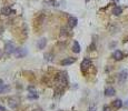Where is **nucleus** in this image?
I'll return each mask as SVG.
<instances>
[{"label":"nucleus","instance_id":"nucleus-15","mask_svg":"<svg viewBox=\"0 0 128 111\" xmlns=\"http://www.w3.org/2000/svg\"><path fill=\"white\" fill-rule=\"evenodd\" d=\"M103 110H104V111H110V108H109L108 106H105V107H104Z\"/></svg>","mask_w":128,"mask_h":111},{"label":"nucleus","instance_id":"nucleus-11","mask_svg":"<svg viewBox=\"0 0 128 111\" xmlns=\"http://www.w3.org/2000/svg\"><path fill=\"white\" fill-rule=\"evenodd\" d=\"M127 75H128V73L126 72V71H121L120 74H119V82H120V83L125 82V80H126V78H127Z\"/></svg>","mask_w":128,"mask_h":111},{"label":"nucleus","instance_id":"nucleus-18","mask_svg":"<svg viewBox=\"0 0 128 111\" xmlns=\"http://www.w3.org/2000/svg\"><path fill=\"white\" fill-rule=\"evenodd\" d=\"M0 111H6V109L3 107H0Z\"/></svg>","mask_w":128,"mask_h":111},{"label":"nucleus","instance_id":"nucleus-21","mask_svg":"<svg viewBox=\"0 0 128 111\" xmlns=\"http://www.w3.org/2000/svg\"><path fill=\"white\" fill-rule=\"evenodd\" d=\"M85 1H89V0H85Z\"/></svg>","mask_w":128,"mask_h":111},{"label":"nucleus","instance_id":"nucleus-2","mask_svg":"<svg viewBox=\"0 0 128 111\" xmlns=\"http://www.w3.org/2000/svg\"><path fill=\"white\" fill-rule=\"evenodd\" d=\"M15 53H16L17 58H22V57H25V56L27 55V51H26L25 49H22V48H19V49H16Z\"/></svg>","mask_w":128,"mask_h":111},{"label":"nucleus","instance_id":"nucleus-9","mask_svg":"<svg viewBox=\"0 0 128 111\" xmlns=\"http://www.w3.org/2000/svg\"><path fill=\"white\" fill-rule=\"evenodd\" d=\"M72 51H74L75 53H79V52H80V44H79L77 41H75L74 44H72Z\"/></svg>","mask_w":128,"mask_h":111},{"label":"nucleus","instance_id":"nucleus-13","mask_svg":"<svg viewBox=\"0 0 128 111\" xmlns=\"http://www.w3.org/2000/svg\"><path fill=\"white\" fill-rule=\"evenodd\" d=\"M121 12H123V9H121L120 7H115L114 10H112V13H114L115 16H119Z\"/></svg>","mask_w":128,"mask_h":111},{"label":"nucleus","instance_id":"nucleus-7","mask_svg":"<svg viewBox=\"0 0 128 111\" xmlns=\"http://www.w3.org/2000/svg\"><path fill=\"white\" fill-rule=\"evenodd\" d=\"M46 44H47V40L43 38V39H40L38 41V43H37V48L38 49H43L46 47Z\"/></svg>","mask_w":128,"mask_h":111},{"label":"nucleus","instance_id":"nucleus-14","mask_svg":"<svg viewBox=\"0 0 128 111\" xmlns=\"http://www.w3.org/2000/svg\"><path fill=\"white\" fill-rule=\"evenodd\" d=\"M7 90H9V87H8V86H5V84H3V86L1 87V89H0V92L3 93V92H6Z\"/></svg>","mask_w":128,"mask_h":111},{"label":"nucleus","instance_id":"nucleus-10","mask_svg":"<svg viewBox=\"0 0 128 111\" xmlns=\"http://www.w3.org/2000/svg\"><path fill=\"white\" fill-rule=\"evenodd\" d=\"M68 23H69V27L74 28V27L77 26V19L75 17H69V20H68Z\"/></svg>","mask_w":128,"mask_h":111},{"label":"nucleus","instance_id":"nucleus-6","mask_svg":"<svg viewBox=\"0 0 128 111\" xmlns=\"http://www.w3.org/2000/svg\"><path fill=\"white\" fill-rule=\"evenodd\" d=\"M115 89L114 88H111V87H109V88H107L105 90V95L106 97H111V95H114L115 94Z\"/></svg>","mask_w":128,"mask_h":111},{"label":"nucleus","instance_id":"nucleus-20","mask_svg":"<svg viewBox=\"0 0 128 111\" xmlns=\"http://www.w3.org/2000/svg\"><path fill=\"white\" fill-rule=\"evenodd\" d=\"M125 106H126V107H128V100H127V101H126V103H125Z\"/></svg>","mask_w":128,"mask_h":111},{"label":"nucleus","instance_id":"nucleus-16","mask_svg":"<svg viewBox=\"0 0 128 111\" xmlns=\"http://www.w3.org/2000/svg\"><path fill=\"white\" fill-rule=\"evenodd\" d=\"M89 111H96V109H95V107H90Z\"/></svg>","mask_w":128,"mask_h":111},{"label":"nucleus","instance_id":"nucleus-4","mask_svg":"<svg viewBox=\"0 0 128 111\" xmlns=\"http://www.w3.org/2000/svg\"><path fill=\"white\" fill-rule=\"evenodd\" d=\"M74 62H75V59H74V58H67V59L61 60L60 64H61V66H68V64H72Z\"/></svg>","mask_w":128,"mask_h":111},{"label":"nucleus","instance_id":"nucleus-19","mask_svg":"<svg viewBox=\"0 0 128 111\" xmlns=\"http://www.w3.org/2000/svg\"><path fill=\"white\" fill-rule=\"evenodd\" d=\"M34 111H43V110H41V109H35Z\"/></svg>","mask_w":128,"mask_h":111},{"label":"nucleus","instance_id":"nucleus-5","mask_svg":"<svg viewBox=\"0 0 128 111\" xmlns=\"http://www.w3.org/2000/svg\"><path fill=\"white\" fill-rule=\"evenodd\" d=\"M1 13L5 16H9V15H11V13H15V11L12 10L11 8H9V7H5V8H2V10H1Z\"/></svg>","mask_w":128,"mask_h":111},{"label":"nucleus","instance_id":"nucleus-17","mask_svg":"<svg viewBox=\"0 0 128 111\" xmlns=\"http://www.w3.org/2000/svg\"><path fill=\"white\" fill-rule=\"evenodd\" d=\"M2 83H3V82H2V80H0V89H1V87H2V86H3V84H2Z\"/></svg>","mask_w":128,"mask_h":111},{"label":"nucleus","instance_id":"nucleus-8","mask_svg":"<svg viewBox=\"0 0 128 111\" xmlns=\"http://www.w3.org/2000/svg\"><path fill=\"white\" fill-rule=\"evenodd\" d=\"M114 58H115L116 60H118V61H119V60H121V59L124 58L123 52H121L120 50H116V51L114 52Z\"/></svg>","mask_w":128,"mask_h":111},{"label":"nucleus","instance_id":"nucleus-1","mask_svg":"<svg viewBox=\"0 0 128 111\" xmlns=\"http://www.w3.org/2000/svg\"><path fill=\"white\" fill-rule=\"evenodd\" d=\"M90 66H91V62H90V60L89 59H85V60H83V62H81V64H80V68H81V71L83 72H85L87 69H89L90 68Z\"/></svg>","mask_w":128,"mask_h":111},{"label":"nucleus","instance_id":"nucleus-12","mask_svg":"<svg viewBox=\"0 0 128 111\" xmlns=\"http://www.w3.org/2000/svg\"><path fill=\"white\" fill-rule=\"evenodd\" d=\"M121 106H123V101H121V100H119V99L115 100V101L112 102V107H114L115 109H119V108H121Z\"/></svg>","mask_w":128,"mask_h":111},{"label":"nucleus","instance_id":"nucleus-3","mask_svg":"<svg viewBox=\"0 0 128 111\" xmlns=\"http://www.w3.org/2000/svg\"><path fill=\"white\" fill-rule=\"evenodd\" d=\"M15 51H16L15 46L11 43V42H8V43L6 44V52L7 53H14Z\"/></svg>","mask_w":128,"mask_h":111}]
</instances>
